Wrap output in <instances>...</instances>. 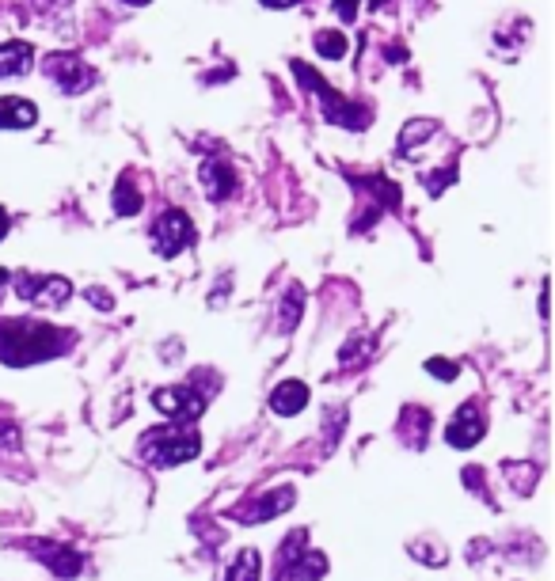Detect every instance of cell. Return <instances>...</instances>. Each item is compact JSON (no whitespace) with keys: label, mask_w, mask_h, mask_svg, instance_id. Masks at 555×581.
Returning a JSON list of instances; mask_svg holds the SVG:
<instances>
[{"label":"cell","mask_w":555,"mask_h":581,"mask_svg":"<svg viewBox=\"0 0 555 581\" xmlns=\"http://www.w3.org/2000/svg\"><path fill=\"white\" fill-rule=\"evenodd\" d=\"M293 502H297V490L278 487V490H270V494H263V498H251L244 506L229 509V517L232 521H240V525H263V521H274L278 513H286Z\"/></svg>","instance_id":"obj_9"},{"label":"cell","mask_w":555,"mask_h":581,"mask_svg":"<svg viewBox=\"0 0 555 581\" xmlns=\"http://www.w3.org/2000/svg\"><path fill=\"white\" fill-rule=\"evenodd\" d=\"M301 308H305V289H301V285H293L286 297H282V304H278V331H282V335H289V331L297 327Z\"/></svg>","instance_id":"obj_19"},{"label":"cell","mask_w":555,"mask_h":581,"mask_svg":"<svg viewBox=\"0 0 555 581\" xmlns=\"http://www.w3.org/2000/svg\"><path fill=\"white\" fill-rule=\"evenodd\" d=\"M434 130H438V126H434L430 118H415V122H407V126L400 130V152H411L422 137H430Z\"/></svg>","instance_id":"obj_22"},{"label":"cell","mask_w":555,"mask_h":581,"mask_svg":"<svg viewBox=\"0 0 555 581\" xmlns=\"http://www.w3.org/2000/svg\"><path fill=\"white\" fill-rule=\"evenodd\" d=\"M506 475H514L510 483H514V490H521V494H529V490L536 487V468L529 464V468H521V464H506Z\"/></svg>","instance_id":"obj_23"},{"label":"cell","mask_w":555,"mask_h":581,"mask_svg":"<svg viewBox=\"0 0 555 581\" xmlns=\"http://www.w3.org/2000/svg\"><path fill=\"white\" fill-rule=\"evenodd\" d=\"M373 346H377V338L358 331V335H350V342L343 346V354H339V369L343 373H354V369H362L365 361L373 357Z\"/></svg>","instance_id":"obj_17"},{"label":"cell","mask_w":555,"mask_h":581,"mask_svg":"<svg viewBox=\"0 0 555 581\" xmlns=\"http://www.w3.org/2000/svg\"><path fill=\"white\" fill-rule=\"evenodd\" d=\"M27 551H31L35 559H42V563L50 566L58 578H77L80 566H84V559H80L69 544H50V540H39V544H27Z\"/></svg>","instance_id":"obj_11"},{"label":"cell","mask_w":555,"mask_h":581,"mask_svg":"<svg viewBox=\"0 0 555 581\" xmlns=\"http://www.w3.org/2000/svg\"><path fill=\"white\" fill-rule=\"evenodd\" d=\"M464 483L476 490V494H483V471H479V468H468V471H464Z\"/></svg>","instance_id":"obj_29"},{"label":"cell","mask_w":555,"mask_h":581,"mask_svg":"<svg viewBox=\"0 0 555 581\" xmlns=\"http://www.w3.org/2000/svg\"><path fill=\"white\" fill-rule=\"evenodd\" d=\"M426 433H430V414L422 407H403L400 414V437L411 449H426Z\"/></svg>","instance_id":"obj_16"},{"label":"cell","mask_w":555,"mask_h":581,"mask_svg":"<svg viewBox=\"0 0 555 581\" xmlns=\"http://www.w3.org/2000/svg\"><path fill=\"white\" fill-rule=\"evenodd\" d=\"M202 449V437L194 426H160V430H149L141 433V441H137V456L145 460V464H153V468H175V464H187L194 460Z\"/></svg>","instance_id":"obj_2"},{"label":"cell","mask_w":555,"mask_h":581,"mask_svg":"<svg viewBox=\"0 0 555 581\" xmlns=\"http://www.w3.org/2000/svg\"><path fill=\"white\" fill-rule=\"evenodd\" d=\"M411 555L415 559H422V563H445L449 555H445V547H422V544H411Z\"/></svg>","instance_id":"obj_25"},{"label":"cell","mask_w":555,"mask_h":581,"mask_svg":"<svg viewBox=\"0 0 555 581\" xmlns=\"http://www.w3.org/2000/svg\"><path fill=\"white\" fill-rule=\"evenodd\" d=\"M259 574H263V559H259V551H255V547H244V551L232 559L225 581H259Z\"/></svg>","instance_id":"obj_18"},{"label":"cell","mask_w":555,"mask_h":581,"mask_svg":"<svg viewBox=\"0 0 555 581\" xmlns=\"http://www.w3.org/2000/svg\"><path fill=\"white\" fill-rule=\"evenodd\" d=\"M12 285H16V293L27 304H39V308H61L65 300L73 297V285L58 278V274H39V278L35 274H16Z\"/></svg>","instance_id":"obj_7"},{"label":"cell","mask_w":555,"mask_h":581,"mask_svg":"<svg viewBox=\"0 0 555 581\" xmlns=\"http://www.w3.org/2000/svg\"><path fill=\"white\" fill-rule=\"evenodd\" d=\"M65 346H73V335H65L39 319H0V361L4 365H35L58 357Z\"/></svg>","instance_id":"obj_1"},{"label":"cell","mask_w":555,"mask_h":581,"mask_svg":"<svg viewBox=\"0 0 555 581\" xmlns=\"http://www.w3.org/2000/svg\"><path fill=\"white\" fill-rule=\"evenodd\" d=\"M259 4H267V8H293L297 0H259Z\"/></svg>","instance_id":"obj_31"},{"label":"cell","mask_w":555,"mask_h":581,"mask_svg":"<svg viewBox=\"0 0 555 581\" xmlns=\"http://www.w3.org/2000/svg\"><path fill=\"white\" fill-rule=\"evenodd\" d=\"M327 574V559L320 551L308 547V532L297 528L289 532L282 547H278V566H274V581H320Z\"/></svg>","instance_id":"obj_4"},{"label":"cell","mask_w":555,"mask_h":581,"mask_svg":"<svg viewBox=\"0 0 555 581\" xmlns=\"http://www.w3.org/2000/svg\"><path fill=\"white\" fill-rule=\"evenodd\" d=\"M42 69H46V76H50L65 95H80L96 84V69H88L77 54H50Z\"/></svg>","instance_id":"obj_8"},{"label":"cell","mask_w":555,"mask_h":581,"mask_svg":"<svg viewBox=\"0 0 555 581\" xmlns=\"http://www.w3.org/2000/svg\"><path fill=\"white\" fill-rule=\"evenodd\" d=\"M441 179H422V183H426V190H430V194H441V187H449V183H453V179H457V171L449 168V171H438Z\"/></svg>","instance_id":"obj_27"},{"label":"cell","mask_w":555,"mask_h":581,"mask_svg":"<svg viewBox=\"0 0 555 581\" xmlns=\"http://www.w3.org/2000/svg\"><path fill=\"white\" fill-rule=\"evenodd\" d=\"M88 300H92L96 308H103V312H111V308H115V300H111V293H103V289H88Z\"/></svg>","instance_id":"obj_28"},{"label":"cell","mask_w":555,"mask_h":581,"mask_svg":"<svg viewBox=\"0 0 555 581\" xmlns=\"http://www.w3.org/2000/svg\"><path fill=\"white\" fill-rule=\"evenodd\" d=\"M350 42H346L343 31H316V54L327 57V61H343Z\"/></svg>","instance_id":"obj_21"},{"label":"cell","mask_w":555,"mask_h":581,"mask_svg":"<svg viewBox=\"0 0 555 581\" xmlns=\"http://www.w3.org/2000/svg\"><path fill=\"white\" fill-rule=\"evenodd\" d=\"M487 433V422H483V414H479V407H460L457 414H453V422L445 426V441L453 445V449H472L479 437Z\"/></svg>","instance_id":"obj_10"},{"label":"cell","mask_w":555,"mask_h":581,"mask_svg":"<svg viewBox=\"0 0 555 581\" xmlns=\"http://www.w3.org/2000/svg\"><path fill=\"white\" fill-rule=\"evenodd\" d=\"M0 282H8V270H0Z\"/></svg>","instance_id":"obj_33"},{"label":"cell","mask_w":555,"mask_h":581,"mask_svg":"<svg viewBox=\"0 0 555 581\" xmlns=\"http://www.w3.org/2000/svg\"><path fill=\"white\" fill-rule=\"evenodd\" d=\"M153 407L175 426H191L198 414L206 411V395L194 392L191 384H175V388H160L153 392Z\"/></svg>","instance_id":"obj_5"},{"label":"cell","mask_w":555,"mask_h":581,"mask_svg":"<svg viewBox=\"0 0 555 581\" xmlns=\"http://www.w3.org/2000/svg\"><path fill=\"white\" fill-rule=\"evenodd\" d=\"M426 373H434V376H441V380H457V365L453 361H441V357H430L426 361Z\"/></svg>","instance_id":"obj_24"},{"label":"cell","mask_w":555,"mask_h":581,"mask_svg":"<svg viewBox=\"0 0 555 581\" xmlns=\"http://www.w3.org/2000/svg\"><path fill=\"white\" fill-rule=\"evenodd\" d=\"M115 213L118 217H134V213H141V190H137V183L130 179V175H122V179H118Z\"/></svg>","instance_id":"obj_20"},{"label":"cell","mask_w":555,"mask_h":581,"mask_svg":"<svg viewBox=\"0 0 555 581\" xmlns=\"http://www.w3.org/2000/svg\"><path fill=\"white\" fill-rule=\"evenodd\" d=\"M194 244V225L191 217L183 213V209H168V213H160L153 225V247L164 255V259H175L179 251H187Z\"/></svg>","instance_id":"obj_6"},{"label":"cell","mask_w":555,"mask_h":581,"mask_svg":"<svg viewBox=\"0 0 555 581\" xmlns=\"http://www.w3.org/2000/svg\"><path fill=\"white\" fill-rule=\"evenodd\" d=\"M293 73L301 76V84H305L308 92H316L320 99H324L327 122H335V126H346V130H365V126L373 122V111H369V107L343 99V95H339L335 88H331V84H327L324 76L312 73L305 61H293Z\"/></svg>","instance_id":"obj_3"},{"label":"cell","mask_w":555,"mask_h":581,"mask_svg":"<svg viewBox=\"0 0 555 581\" xmlns=\"http://www.w3.org/2000/svg\"><path fill=\"white\" fill-rule=\"evenodd\" d=\"M331 8L343 23H354V16H358V0H331Z\"/></svg>","instance_id":"obj_26"},{"label":"cell","mask_w":555,"mask_h":581,"mask_svg":"<svg viewBox=\"0 0 555 581\" xmlns=\"http://www.w3.org/2000/svg\"><path fill=\"white\" fill-rule=\"evenodd\" d=\"M388 61H407V50L403 46H388Z\"/></svg>","instance_id":"obj_30"},{"label":"cell","mask_w":555,"mask_h":581,"mask_svg":"<svg viewBox=\"0 0 555 581\" xmlns=\"http://www.w3.org/2000/svg\"><path fill=\"white\" fill-rule=\"evenodd\" d=\"M4 236H8V213L0 209V240H4Z\"/></svg>","instance_id":"obj_32"},{"label":"cell","mask_w":555,"mask_h":581,"mask_svg":"<svg viewBox=\"0 0 555 581\" xmlns=\"http://www.w3.org/2000/svg\"><path fill=\"white\" fill-rule=\"evenodd\" d=\"M308 407V388L301 380H282L274 392H270V411L282 414V418H293Z\"/></svg>","instance_id":"obj_14"},{"label":"cell","mask_w":555,"mask_h":581,"mask_svg":"<svg viewBox=\"0 0 555 581\" xmlns=\"http://www.w3.org/2000/svg\"><path fill=\"white\" fill-rule=\"evenodd\" d=\"M35 122H39V107L31 99H20V95L0 99V130H27Z\"/></svg>","instance_id":"obj_13"},{"label":"cell","mask_w":555,"mask_h":581,"mask_svg":"<svg viewBox=\"0 0 555 581\" xmlns=\"http://www.w3.org/2000/svg\"><path fill=\"white\" fill-rule=\"evenodd\" d=\"M35 65V50L27 42H0V76H20Z\"/></svg>","instance_id":"obj_15"},{"label":"cell","mask_w":555,"mask_h":581,"mask_svg":"<svg viewBox=\"0 0 555 581\" xmlns=\"http://www.w3.org/2000/svg\"><path fill=\"white\" fill-rule=\"evenodd\" d=\"M126 4H149V0H126Z\"/></svg>","instance_id":"obj_34"},{"label":"cell","mask_w":555,"mask_h":581,"mask_svg":"<svg viewBox=\"0 0 555 581\" xmlns=\"http://www.w3.org/2000/svg\"><path fill=\"white\" fill-rule=\"evenodd\" d=\"M202 187L210 194V202H229L236 194V171L225 160H206L202 164Z\"/></svg>","instance_id":"obj_12"}]
</instances>
